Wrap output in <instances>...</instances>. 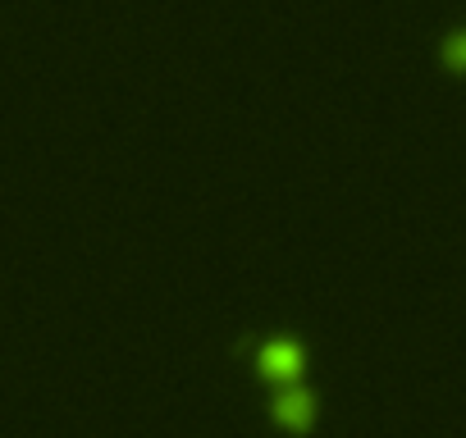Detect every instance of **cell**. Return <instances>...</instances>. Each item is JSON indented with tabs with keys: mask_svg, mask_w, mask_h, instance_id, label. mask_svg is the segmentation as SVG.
<instances>
[{
	"mask_svg": "<svg viewBox=\"0 0 466 438\" xmlns=\"http://www.w3.org/2000/svg\"><path fill=\"white\" fill-rule=\"evenodd\" d=\"M233 352L252 365V374H257L261 383H279V388H284V383H302V374H307V365H311L307 343L293 338V333H275V338L248 333Z\"/></svg>",
	"mask_w": 466,
	"mask_h": 438,
	"instance_id": "6da1fadb",
	"label": "cell"
},
{
	"mask_svg": "<svg viewBox=\"0 0 466 438\" xmlns=\"http://www.w3.org/2000/svg\"><path fill=\"white\" fill-rule=\"evenodd\" d=\"M266 411H270V424H275V429L302 438V433H311L316 420H320V397H316L307 383H284V388L270 397Z\"/></svg>",
	"mask_w": 466,
	"mask_h": 438,
	"instance_id": "7a4b0ae2",
	"label": "cell"
},
{
	"mask_svg": "<svg viewBox=\"0 0 466 438\" xmlns=\"http://www.w3.org/2000/svg\"><path fill=\"white\" fill-rule=\"evenodd\" d=\"M434 65H439L443 78L466 83V19L452 24V28H443V33L434 37Z\"/></svg>",
	"mask_w": 466,
	"mask_h": 438,
	"instance_id": "3957f363",
	"label": "cell"
}]
</instances>
